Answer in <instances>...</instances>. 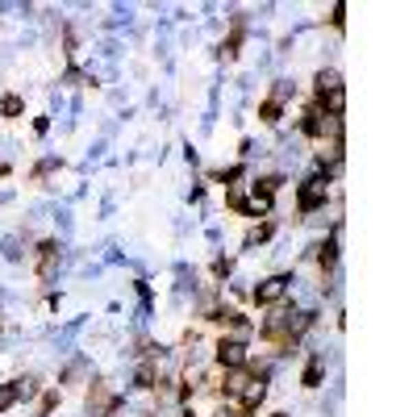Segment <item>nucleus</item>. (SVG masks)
Listing matches in <instances>:
<instances>
[{
	"instance_id": "10",
	"label": "nucleus",
	"mask_w": 417,
	"mask_h": 417,
	"mask_svg": "<svg viewBox=\"0 0 417 417\" xmlns=\"http://www.w3.org/2000/svg\"><path fill=\"white\" fill-rule=\"evenodd\" d=\"M318 104H322V113H330V117H342V109H346V88H334V92H326Z\"/></svg>"
},
{
	"instance_id": "7",
	"label": "nucleus",
	"mask_w": 417,
	"mask_h": 417,
	"mask_svg": "<svg viewBox=\"0 0 417 417\" xmlns=\"http://www.w3.org/2000/svg\"><path fill=\"white\" fill-rule=\"evenodd\" d=\"M338 234H342V222H334V230H330V238L322 246H313L318 250V263H322V276H330L334 263H338Z\"/></svg>"
},
{
	"instance_id": "2",
	"label": "nucleus",
	"mask_w": 417,
	"mask_h": 417,
	"mask_svg": "<svg viewBox=\"0 0 417 417\" xmlns=\"http://www.w3.org/2000/svg\"><path fill=\"white\" fill-rule=\"evenodd\" d=\"M246 363H250L246 338H222L217 342V368L222 372H238V368H246Z\"/></svg>"
},
{
	"instance_id": "18",
	"label": "nucleus",
	"mask_w": 417,
	"mask_h": 417,
	"mask_svg": "<svg viewBox=\"0 0 417 417\" xmlns=\"http://www.w3.org/2000/svg\"><path fill=\"white\" fill-rule=\"evenodd\" d=\"M17 401H21V396H17V384H0V413H9Z\"/></svg>"
},
{
	"instance_id": "11",
	"label": "nucleus",
	"mask_w": 417,
	"mask_h": 417,
	"mask_svg": "<svg viewBox=\"0 0 417 417\" xmlns=\"http://www.w3.org/2000/svg\"><path fill=\"white\" fill-rule=\"evenodd\" d=\"M272 234H276V222H259V226H250V230H246V242H242V246H246V250H254V246H263Z\"/></svg>"
},
{
	"instance_id": "21",
	"label": "nucleus",
	"mask_w": 417,
	"mask_h": 417,
	"mask_svg": "<svg viewBox=\"0 0 417 417\" xmlns=\"http://www.w3.org/2000/svg\"><path fill=\"white\" fill-rule=\"evenodd\" d=\"M230 272H234V259L217 254V259H213V280H230Z\"/></svg>"
},
{
	"instance_id": "9",
	"label": "nucleus",
	"mask_w": 417,
	"mask_h": 417,
	"mask_svg": "<svg viewBox=\"0 0 417 417\" xmlns=\"http://www.w3.org/2000/svg\"><path fill=\"white\" fill-rule=\"evenodd\" d=\"M134 388H159V368H154V363L146 359V363H138V372H134Z\"/></svg>"
},
{
	"instance_id": "13",
	"label": "nucleus",
	"mask_w": 417,
	"mask_h": 417,
	"mask_svg": "<svg viewBox=\"0 0 417 417\" xmlns=\"http://www.w3.org/2000/svg\"><path fill=\"white\" fill-rule=\"evenodd\" d=\"M322 376H326V363H322L318 355H313V359L305 363V376H300V384H305V388H322Z\"/></svg>"
},
{
	"instance_id": "16",
	"label": "nucleus",
	"mask_w": 417,
	"mask_h": 417,
	"mask_svg": "<svg viewBox=\"0 0 417 417\" xmlns=\"http://www.w3.org/2000/svg\"><path fill=\"white\" fill-rule=\"evenodd\" d=\"M250 188H254V192H263V196H276V192L284 188V176H263V180H254Z\"/></svg>"
},
{
	"instance_id": "5",
	"label": "nucleus",
	"mask_w": 417,
	"mask_h": 417,
	"mask_svg": "<svg viewBox=\"0 0 417 417\" xmlns=\"http://www.w3.org/2000/svg\"><path fill=\"white\" fill-rule=\"evenodd\" d=\"M117 405H121V401H117V392H113L109 384H92V392H88V413H92V417H109Z\"/></svg>"
},
{
	"instance_id": "12",
	"label": "nucleus",
	"mask_w": 417,
	"mask_h": 417,
	"mask_svg": "<svg viewBox=\"0 0 417 417\" xmlns=\"http://www.w3.org/2000/svg\"><path fill=\"white\" fill-rule=\"evenodd\" d=\"M313 88H318V100H322L326 92H334V88H342V75H338L334 67H322V71H318V80H313Z\"/></svg>"
},
{
	"instance_id": "4",
	"label": "nucleus",
	"mask_w": 417,
	"mask_h": 417,
	"mask_svg": "<svg viewBox=\"0 0 417 417\" xmlns=\"http://www.w3.org/2000/svg\"><path fill=\"white\" fill-rule=\"evenodd\" d=\"M288 288H292V276H267L250 296H254V305H263V309H267V305H280V300L288 296Z\"/></svg>"
},
{
	"instance_id": "19",
	"label": "nucleus",
	"mask_w": 417,
	"mask_h": 417,
	"mask_svg": "<svg viewBox=\"0 0 417 417\" xmlns=\"http://www.w3.org/2000/svg\"><path fill=\"white\" fill-rule=\"evenodd\" d=\"M292 92H296V88H292L288 80H276V88H272V96H267V100H276V104H288V100H292Z\"/></svg>"
},
{
	"instance_id": "8",
	"label": "nucleus",
	"mask_w": 417,
	"mask_h": 417,
	"mask_svg": "<svg viewBox=\"0 0 417 417\" xmlns=\"http://www.w3.org/2000/svg\"><path fill=\"white\" fill-rule=\"evenodd\" d=\"M38 280H55V267H59V242H38Z\"/></svg>"
},
{
	"instance_id": "25",
	"label": "nucleus",
	"mask_w": 417,
	"mask_h": 417,
	"mask_svg": "<svg viewBox=\"0 0 417 417\" xmlns=\"http://www.w3.org/2000/svg\"><path fill=\"white\" fill-rule=\"evenodd\" d=\"M55 405H59V396H55V392H46V396H42V417H46L50 409H55Z\"/></svg>"
},
{
	"instance_id": "14",
	"label": "nucleus",
	"mask_w": 417,
	"mask_h": 417,
	"mask_svg": "<svg viewBox=\"0 0 417 417\" xmlns=\"http://www.w3.org/2000/svg\"><path fill=\"white\" fill-rule=\"evenodd\" d=\"M242 38H246V29H242V17H238V21H234V29H230V38L222 42L217 55H222V59H234V55H238V46H242Z\"/></svg>"
},
{
	"instance_id": "22",
	"label": "nucleus",
	"mask_w": 417,
	"mask_h": 417,
	"mask_svg": "<svg viewBox=\"0 0 417 417\" xmlns=\"http://www.w3.org/2000/svg\"><path fill=\"white\" fill-rule=\"evenodd\" d=\"M330 25H334V29L346 25V5H330Z\"/></svg>"
},
{
	"instance_id": "6",
	"label": "nucleus",
	"mask_w": 417,
	"mask_h": 417,
	"mask_svg": "<svg viewBox=\"0 0 417 417\" xmlns=\"http://www.w3.org/2000/svg\"><path fill=\"white\" fill-rule=\"evenodd\" d=\"M263 396H267V376L263 372H254L250 380H246V388H242V396H238V409H259V405H263Z\"/></svg>"
},
{
	"instance_id": "1",
	"label": "nucleus",
	"mask_w": 417,
	"mask_h": 417,
	"mask_svg": "<svg viewBox=\"0 0 417 417\" xmlns=\"http://www.w3.org/2000/svg\"><path fill=\"white\" fill-rule=\"evenodd\" d=\"M326 196H330V176L313 171V176L300 184V192H296V208H300V213H318V208L326 204Z\"/></svg>"
},
{
	"instance_id": "3",
	"label": "nucleus",
	"mask_w": 417,
	"mask_h": 417,
	"mask_svg": "<svg viewBox=\"0 0 417 417\" xmlns=\"http://www.w3.org/2000/svg\"><path fill=\"white\" fill-rule=\"evenodd\" d=\"M330 126H334V117H330V113H322V104H309L305 117H300V134H305V138H313V142H326Z\"/></svg>"
},
{
	"instance_id": "17",
	"label": "nucleus",
	"mask_w": 417,
	"mask_h": 417,
	"mask_svg": "<svg viewBox=\"0 0 417 417\" xmlns=\"http://www.w3.org/2000/svg\"><path fill=\"white\" fill-rule=\"evenodd\" d=\"M242 176H246V167L238 163V167H226V171H217L213 180H217V184H226V188H238V180H242Z\"/></svg>"
},
{
	"instance_id": "20",
	"label": "nucleus",
	"mask_w": 417,
	"mask_h": 417,
	"mask_svg": "<svg viewBox=\"0 0 417 417\" xmlns=\"http://www.w3.org/2000/svg\"><path fill=\"white\" fill-rule=\"evenodd\" d=\"M21 109H25V104H21V96H5V100H0V113H5V117H21Z\"/></svg>"
},
{
	"instance_id": "24",
	"label": "nucleus",
	"mask_w": 417,
	"mask_h": 417,
	"mask_svg": "<svg viewBox=\"0 0 417 417\" xmlns=\"http://www.w3.org/2000/svg\"><path fill=\"white\" fill-rule=\"evenodd\" d=\"M13 384H17V396H21V401L38 392V384H34V380H13Z\"/></svg>"
},
{
	"instance_id": "23",
	"label": "nucleus",
	"mask_w": 417,
	"mask_h": 417,
	"mask_svg": "<svg viewBox=\"0 0 417 417\" xmlns=\"http://www.w3.org/2000/svg\"><path fill=\"white\" fill-rule=\"evenodd\" d=\"M55 167H59V159H55V154H50V159H42V163L34 167V176L42 180V176H50V171H55Z\"/></svg>"
},
{
	"instance_id": "15",
	"label": "nucleus",
	"mask_w": 417,
	"mask_h": 417,
	"mask_svg": "<svg viewBox=\"0 0 417 417\" xmlns=\"http://www.w3.org/2000/svg\"><path fill=\"white\" fill-rule=\"evenodd\" d=\"M284 117V104H276V100H263V104H259V121H263V126H276Z\"/></svg>"
},
{
	"instance_id": "26",
	"label": "nucleus",
	"mask_w": 417,
	"mask_h": 417,
	"mask_svg": "<svg viewBox=\"0 0 417 417\" xmlns=\"http://www.w3.org/2000/svg\"><path fill=\"white\" fill-rule=\"evenodd\" d=\"M272 417H288V413H272Z\"/></svg>"
}]
</instances>
